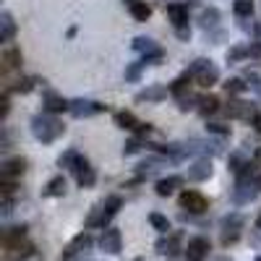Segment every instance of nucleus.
<instances>
[{"label": "nucleus", "instance_id": "1", "mask_svg": "<svg viewBox=\"0 0 261 261\" xmlns=\"http://www.w3.org/2000/svg\"><path fill=\"white\" fill-rule=\"evenodd\" d=\"M32 134L42 144H53L58 136L65 134V125L58 118H53L50 113H42V115H34L32 118Z\"/></svg>", "mask_w": 261, "mask_h": 261}, {"label": "nucleus", "instance_id": "2", "mask_svg": "<svg viewBox=\"0 0 261 261\" xmlns=\"http://www.w3.org/2000/svg\"><path fill=\"white\" fill-rule=\"evenodd\" d=\"M120 204H123V201H120V196H110V199H107L105 204L94 206L92 214H89V220H86V227H105V225L118 214Z\"/></svg>", "mask_w": 261, "mask_h": 261}, {"label": "nucleus", "instance_id": "3", "mask_svg": "<svg viewBox=\"0 0 261 261\" xmlns=\"http://www.w3.org/2000/svg\"><path fill=\"white\" fill-rule=\"evenodd\" d=\"M188 73L199 79L201 86H212V84L220 81V71H217V65H212V60H206V58L193 60L191 68H188Z\"/></svg>", "mask_w": 261, "mask_h": 261}, {"label": "nucleus", "instance_id": "4", "mask_svg": "<svg viewBox=\"0 0 261 261\" xmlns=\"http://www.w3.org/2000/svg\"><path fill=\"white\" fill-rule=\"evenodd\" d=\"M256 191H261V188H258L253 175H238V183L232 188V201L235 204H248V201H253Z\"/></svg>", "mask_w": 261, "mask_h": 261}, {"label": "nucleus", "instance_id": "5", "mask_svg": "<svg viewBox=\"0 0 261 261\" xmlns=\"http://www.w3.org/2000/svg\"><path fill=\"white\" fill-rule=\"evenodd\" d=\"M105 110H107V105L94 102V99H73L71 107H68V113L73 118H92V115H99Z\"/></svg>", "mask_w": 261, "mask_h": 261}, {"label": "nucleus", "instance_id": "6", "mask_svg": "<svg viewBox=\"0 0 261 261\" xmlns=\"http://www.w3.org/2000/svg\"><path fill=\"white\" fill-rule=\"evenodd\" d=\"M73 175H76V180H79V186L81 188H92L94 186V180H97V172H94V167L89 165V162H86L81 154H79V160L73 162Z\"/></svg>", "mask_w": 261, "mask_h": 261}, {"label": "nucleus", "instance_id": "7", "mask_svg": "<svg viewBox=\"0 0 261 261\" xmlns=\"http://www.w3.org/2000/svg\"><path fill=\"white\" fill-rule=\"evenodd\" d=\"M27 160L24 157H13V160H6L0 165V180H13V178H21L27 172Z\"/></svg>", "mask_w": 261, "mask_h": 261}, {"label": "nucleus", "instance_id": "8", "mask_svg": "<svg viewBox=\"0 0 261 261\" xmlns=\"http://www.w3.org/2000/svg\"><path fill=\"white\" fill-rule=\"evenodd\" d=\"M180 206L188 209V212H193V214H201V212H206L209 201L204 199L199 191H183L180 193Z\"/></svg>", "mask_w": 261, "mask_h": 261}, {"label": "nucleus", "instance_id": "9", "mask_svg": "<svg viewBox=\"0 0 261 261\" xmlns=\"http://www.w3.org/2000/svg\"><path fill=\"white\" fill-rule=\"evenodd\" d=\"M99 246H102L105 253H120V246H123V235H120V230L107 227V230L102 232V238H99Z\"/></svg>", "mask_w": 261, "mask_h": 261}, {"label": "nucleus", "instance_id": "10", "mask_svg": "<svg viewBox=\"0 0 261 261\" xmlns=\"http://www.w3.org/2000/svg\"><path fill=\"white\" fill-rule=\"evenodd\" d=\"M212 246L206 238H193V241H188V248H186V258L188 261H204L209 256Z\"/></svg>", "mask_w": 261, "mask_h": 261}, {"label": "nucleus", "instance_id": "11", "mask_svg": "<svg viewBox=\"0 0 261 261\" xmlns=\"http://www.w3.org/2000/svg\"><path fill=\"white\" fill-rule=\"evenodd\" d=\"M212 172H214V167H212V160H206V157H201V160H196L191 167H188V180H206V178H212Z\"/></svg>", "mask_w": 261, "mask_h": 261}, {"label": "nucleus", "instance_id": "12", "mask_svg": "<svg viewBox=\"0 0 261 261\" xmlns=\"http://www.w3.org/2000/svg\"><path fill=\"white\" fill-rule=\"evenodd\" d=\"M243 227V217L241 214H227L222 220V243H230L238 238V230Z\"/></svg>", "mask_w": 261, "mask_h": 261}, {"label": "nucleus", "instance_id": "13", "mask_svg": "<svg viewBox=\"0 0 261 261\" xmlns=\"http://www.w3.org/2000/svg\"><path fill=\"white\" fill-rule=\"evenodd\" d=\"M167 94H170V89L154 84V86H146V89H141V92L136 94V102H139V105H144V102H162Z\"/></svg>", "mask_w": 261, "mask_h": 261}, {"label": "nucleus", "instance_id": "14", "mask_svg": "<svg viewBox=\"0 0 261 261\" xmlns=\"http://www.w3.org/2000/svg\"><path fill=\"white\" fill-rule=\"evenodd\" d=\"M92 246V238L89 235H86V232H81V235H76L73 238V241L68 243V248H65L63 251V261H68V258H73L76 253H81L84 248H89Z\"/></svg>", "mask_w": 261, "mask_h": 261}, {"label": "nucleus", "instance_id": "15", "mask_svg": "<svg viewBox=\"0 0 261 261\" xmlns=\"http://www.w3.org/2000/svg\"><path fill=\"white\" fill-rule=\"evenodd\" d=\"M167 16H170V21H172V27H175V29L188 27V8H186V6L170 3V6H167Z\"/></svg>", "mask_w": 261, "mask_h": 261}, {"label": "nucleus", "instance_id": "16", "mask_svg": "<svg viewBox=\"0 0 261 261\" xmlns=\"http://www.w3.org/2000/svg\"><path fill=\"white\" fill-rule=\"evenodd\" d=\"M225 113H227L230 118H253V115H256L253 107H251L248 102H241V99H232V102L225 107Z\"/></svg>", "mask_w": 261, "mask_h": 261}, {"label": "nucleus", "instance_id": "17", "mask_svg": "<svg viewBox=\"0 0 261 261\" xmlns=\"http://www.w3.org/2000/svg\"><path fill=\"white\" fill-rule=\"evenodd\" d=\"M13 34H16V21L8 11H3L0 13V42H11Z\"/></svg>", "mask_w": 261, "mask_h": 261}, {"label": "nucleus", "instance_id": "18", "mask_svg": "<svg viewBox=\"0 0 261 261\" xmlns=\"http://www.w3.org/2000/svg\"><path fill=\"white\" fill-rule=\"evenodd\" d=\"M130 47H134L136 53H144V58H149V55H157V53H162L157 45H154V39H149V37H136L134 42H130Z\"/></svg>", "mask_w": 261, "mask_h": 261}, {"label": "nucleus", "instance_id": "19", "mask_svg": "<svg viewBox=\"0 0 261 261\" xmlns=\"http://www.w3.org/2000/svg\"><path fill=\"white\" fill-rule=\"evenodd\" d=\"M180 186H183V178L180 175H170V178L157 180V193L160 196H170V193H175Z\"/></svg>", "mask_w": 261, "mask_h": 261}, {"label": "nucleus", "instance_id": "20", "mask_svg": "<svg viewBox=\"0 0 261 261\" xmlns=\"http://www.w3.org/2000/svg\"><path fill=\"white\" fill-rule=\"evenodd\" d=\"M180 232H175V235H172V238H167V241H157V253H167V256H175L178 251H180Z\"/></svg>", "mask_w": 261, "mask_h": 261}, {"label": "nucleus", "instance_id": "21", "mask_svg": "<svg viewBox=\"0 0 261 261\" xmlns=\"http://www.w3.org/2000/svg\"><path fill=\"white\" fill-rule=\"evenodd\" d=\"M68 107H71V102H65L63 97H58V94H47L45 97V110L53 115V113H63V110H68Z\"/></svg>", "mask_w": 261, "mask_h": 261}, {"label": "nucleus", "instance_id": "22", "mask_svg": "<svg viewBox=\"0 0 261 261\" xmlns=\"http://www.w3.org/2000/svg\"><path fill=\"white\" fill-rule=\"evenodd\" d=\"M115 125H118V128H123V130H139V125H141V123L136 120V115H134V113H125V110H123V113H118V115H115Z\"/></svg>", "mask_w": 261, "mask_h": 261}, {"label": "nucleus", "instance_id": "23", "mask_svg": "<svg viewBox=\"0 0 261 261\" xmlns=\"http://www.w3.org/2000/svg\"><path fill=\"white\" fill-rule=\"evenodd\" d=\"M188 79H191V73H188V71H186L183 76H178L175 81L170 84V94H175L178 99H183V97H186V89H188Z\"/></svg>", "mask_w": 261, "mask_h": 261}, {"label": "nucleus", "instance_id": "24", "mask_svg": "<svg viewBox=\"0 0 261 261\" xmlns=\"http://www.w3.org/2000/svg\"><path fill=\"white\" fill-rule=\"evenodd\" d=\"M21 60H24V58H21V50H16V47H8V50L3 53V65H6L8 71H11V68H18Z\"/></svg>", "mask_w": 261, "mask_h": 261}, {"label": "nucleus", "instance_id": "25", "mask_svg": "<svg viewBox=\"0 0 261 261\" xmlns=\"http://www.w3.org/2000/svg\"><path fill=\"white\" fill-rule=\"evenodd\" d=\"M214 110H220V99H217L214 94L199 99V113H201V115H209V113H214Z\"/></svg>", "mask_w": 261, "mask_h": 261}, {"label": "nucleus", "instance_id": "26", "mask_svg": "<svg viewBox=\"0 0 261 261\" xmlns=\"http://www.w3.org/2000/svg\"><path fill=\"white\" fill-rule=\"evenodd\" d=\"M65 178L63 175H58V178H53L50 183H47V188H45V196H63L65 193Z\"/></svg>", "mask_w": 261, "mask_h": 261}, {"label": "nucleus", "instance_id": "27", "mask_svg": "<svg viewBox=\"0 0 261 261\" xmlns=\"http://www.w3.org/2000/svg\"><path fill=\"white\" fill-rule=\"evenodd\" d=\"M217 24H220V11H217V8H206L201 13V27L204 29H214Z\"/></svg>", "mask_w": 261, "mask_h": 261}, {"label": "nucleus", "instance_id": "28", "mask_svg": "<svg viewBox=\"0 0 261 261\" xmlns=\"http://www.w3.org/2000/svg\"><path fill=\"white\" fill-rule=\"evenodd\" d=\"M149 222H151V227L160 230V232H167L170 230V220H167L165 214H160V212H151L149 214Z\"/></svg>", "mask_w": 261, "mask_h": 261}, {"label": "nucleus", "instance_id": "29", "mask_svg": "<svg viewBox=\"0 0 261 261\" xmlns=\"http://www.w3.org/2000/svg\"><path fill=\"white\" fill-rule=\"evenodd\" d=\"M232 11H235V16L248 18V16L253 13V0H235V3H232Z\"/></svg>", "mask_w": 261, "mask_h": 261}, {"label": "nucleus", "instance_id": "30", "mask_svg": "<svg viewBox=\"0 0 261 261\" xmlns=\"http://www.w3.org/2000/svg\"><path fill=\"white\" fill-rule=\"evenodd\" d=\"M130 16H134L136 21H146V18L151 16V8L139 0V3H130Z\"/></svg>", "mask_w": 261, "mask_h": 261}, {"label": "nucleus", "instance_id": "31", "mask_svg": "<svg viewBox=\"0 0 261 261\" xmlns=\"http://www.w3.org/2000/svg\"><path fill=\"white\" fill-rule=\"evenodd\" d=\"M222 86H225V92H227V94H243V92L248 89V86H246L241 79H227Z\"/></svg>", "mask_w": 261, "mask_h": 261}, {"label": "nucleus", "instance_id": "32", "mask_svg": "<svg viewBox=\"0 0 261 261\" xmlns=\"http://www.w3.org/2000/svg\"><path fill=\"white\" fill-rule=\"evenodd\" d=\"M248 55H251L248 45H238V47H230V50H227V60H230V63L243 60V58H248Z\"/></svg>", "mask_w": 261, "mask_h": 261}, {"label": "nucleus", "instance_id": "33", "mask_svg": "<svg viewBox=\"0 0 261 261\" xmlns=\"http://www.w3.org/2000/svg\"><path fill=\"white\" fill-rule=\"evenodd\" d=\"M34 84H37V79H21V81H16L13 92H18V94H27V92H32V89H34Z\"/></svg>", "mask_w": 261, "mask_h": 261}, {"label": "nucleus", "instance_id": "34", "mask_svg": "<svg viewBox=\"0 0 261 261\" xmlns=\"http://www.w3.org/2000/svg\"><path fill=\"white\" fill-rule=\"evenodd\" d=\"M76 160H79V151H76V149H68V151H65V154L58 160V165H60V167H73Z\"/></svg>", "mask_w": 261, "mask_h": 261}, {"label": "nucleus", "instance_id": "35", "mask_svg": "<svg viewBox=\"0 0 261 261\" xmlns=\"http://www.w3.org/2000/svg\"><path fill=\"white\" fill-rule=\"evenodd\" d=\"M141 68H144V63H141V60H139V63H130L128 68H125V81H136L139 73H141Z\"/></svg>", "mask_w": 261, "mask_h": 261}, {"label": "nucleus", "instance_id": "36", "mask_svg": "<svg viewBox=\"0 0 261 261\" xmlns=\"http://www.w3.org/2000/svg\"><path fill=\"white\" fill-rule=\"evenodd\" d=\"M206 130H209V134H214V136H227V134H230V128L222 125V123H209Z\"/></svg>", "mask_w": 261, "mask_h": 261}, {"label": "nucleus", "instance_id": "37", "mask_svg": "<svg viewBox=\"0 0 261 261\" xmlns=\"http://www.w3.org/2000/svg\"><path fill=\"white\" fill-rule=\"evenodd\" d=\"M139 149H141V141L139 139H130V141L123 144V154H136Z\"/></svg>", "mask_w": 261, "mask_h": 261}, {"label": "nucleus", "instance_id": "38", "mask_svg": "<svg viewBox=\"0 0 261 261\" xmlns=\"http://www.w3.org/2000/svg\"><path fill=\"white\" fill-rule=\"evenodd\" d=\"M201 97H191V94H186L183 99H180V110L183 113H188V110H193V102H199Z\"/></svg>", "mask_w": 261, "mask_h": 261}, {"label": "nucleus", "instance_id": "39", "mask_svg": "<svg viewBox=\"0 0 261 261\" xmlns=\"http://www.w3.org/2000/svg\"><path fill=\"white\" fill-rule=\"evenodd\" d=\"M8 110H11V99H8V94H3L0 97V118H8Z\"/></svg>", "mask_w": 261, "mask_h": 261}, {"label": "nucleus", "instance_id": "40", "mask_svg": "<svg viewBox=\"0 0 261 261\" xmlns=\"http://www.w3.org/2000/svg\"><path fill=\"white\" fill-rule=\"evenodd\" d=\"M175 34H178V39H183V42H188V39H191V29H188V27L175 29Z\"/></svg>", "mask_w": 261, "mask_h": 261}, {"label": "nucleus", "instance_id": "41", "mask_svg": "<svg viewBox=\"0 0 261 261\" xmlns=\"http://www.w3.org/2000/svg\"><path fill=\"white\" fill-rule=\"evenodd\" d=\"M248 79H251V86H253V89L258 92V97H261V79H258V76H248Z\"/></svg>", "mask_w": 261, "mask_h": 261}, {"label": "nucleus", "instance_id": "42", "mask_svg": "<svg viewBox=\"0 0 261 261\" xmlns=\"http://www.w3.org/2000/svg\"><path fill=\"white\" fill-rule=\"evenodd\" d=\"M251 123H253V128L258 130V134H261V113H256V115L251 118Z\"/></svg>", "mask_w": 261, "mask_h": 261}, {"label": "nucleus", "instance_id": "43", "mask_svg": "<svg viewBox=\"0 0 261 261\" xmlns=\"http://www.w3.org/2000/svg\"><path fill=\"white\" fill-rule=\"evenodd\" d=\"M256 227H258V230H261V214H258V220H256Z\"/></svg>", "mask_w": 261, "mask_h": 261}, {"label": "nucleus", "instance_id": "44", "mask_svg": "<svg viewBox=\"0 0 261 261\" xmlns=\"http://www.w3.org/2000/svg\"><path fill=\"white\" fill-rule=\"evenodd\" d=\"M130 3H139V0H128V6H130Z\"/></svg>", "mask_w": 261, "mask_h": 261}, {"label": "nucleus", "instance_id": "45", "mask_svg": "<svg viewBox=\"0 0 261 261\" xmlns=\"http://www.w3.org/2000/svg\"><path fill=\"white\" fill-rule=\"evenodd\" d=\"M220 261H225V258H220Z\"/></svg>", "mask_w": 261, "mask_h": 261}]
</instances>
